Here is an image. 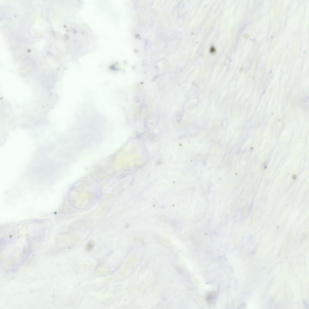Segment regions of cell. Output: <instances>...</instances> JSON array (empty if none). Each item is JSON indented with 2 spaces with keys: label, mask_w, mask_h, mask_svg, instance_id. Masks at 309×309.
<instances>
[{
  "label": "cell",
  "mask_w": 309,
  "mask_h": 309,
  "mask_svg": "<svg viewBox=\"0 0 309 309\" xmlns=\"http://www.w3.org/2000/svg\"><path fill=\"white\" fill-rule=\"evenodd\" d=\"M216 293L214 292L210 293L207 296V301L209 303H212L216 300Z\"/></svg>",
  "instance_id": "cell-1"
},
{
  "label": "cell",
  "mask_w": 309,
  "mask_h": 309,
  "mask_svg": "<svg viewBox=\"0 0 309 309\" xmlns=\"http://www.w3.org/2000/svg\"><path fill=\"white\" fill-rule=\"evenodd\" d=\"M94 246V242L93 241H90L88 242L86 246V249L88 252L91 251L93 249Z\"/></svg>",
  "instance_id": "cell-2"
}]
</instances>
